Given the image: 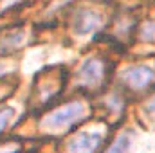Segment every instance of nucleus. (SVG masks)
Wrapping results in <instances>:
<instances>
[{
    "label": "nucleus",
    "instance_id": "obj_1",
    "mask_svg": "<svg viewBox=\"0 0 155 153\" xmlns=\"http://www.w3.org/2000/svg\"><path fill=\"white\" fill-rule=\"evenodd\" d=\"M83 115H85V106L74 101V103L63 105V106L56 108L54 112H51L43 119L41 124L45 128H67V126L74 124L76 121H79Z\"/></svg>",
    "mask_w": 155,
    "mask_h": 153
},
{
    "label": "nucleus",
    "instance_id": "obj_2",
    "mask_svg": "<svg viewBox=\"0 0 155 153\" xmlns=\"http://www.w3.org/2000/svg\"><path fill=\"white\" fill-rule=\"evenodd\" d=\"M105 79V63L99 58H88L78 70V81L83 86L96 88Z\"/></svg>",
    "mask_w": 155,
    "mask_h": 153
},
{
    "label": "nucleus",
    "instance_id": "obj_8",
    "mask_svg": "<svg viewBox=\"0 0 155 153\" xmlns=\"http://www.w3.org/2000/svg\"><path fill=\"white\" fill-rule=\"evenodd\" d=\"M143 38L144 40H155V24H148L146 29L143 31Z\"/></svg>",
    "mask_w": 155,
    "mask_h": 153
},
{
    "label": "nucleus",
    "instance_id": "obj_9",
    "mask_svg": "<svg viewBox=\"0 0 155 153\" xmlns=\"http://www.w3.org/2000/svg\"><path fill=\"white\" fill-rule=\"evenodd\" d=\"M146 110H148L150 114H153V115H155V97L152 99V101H150V103H148V105H146Z\"/></svg>",
    "mask_w": 155,
    "mask_h": 153
},
{
    "label": "nucleus",
    "instance_id": "obj_7",
    "mask_svg": "<svg viewBox=\"0 0 155 153\" xmlns=\"http://www.w3.org/2000/svg\"><path fill=\"white\" fill-rule=\"evenodd\" d=\"M11 115H13V110H11V108H5V110H2V112H0V132L7 126V122H9Z\"/></svg>",
    "mask_w": 155,
    "mask_h": 153
},
{
    "label": "nucleus",
    "instance_id": "obj_4",
    "mask_svg": "<svg viewBox=\"0 0 155 153\" xmlns=\"http://www.w3.org/2000/svg\"><path fill=\"white\" fill-rule=\"evenodd\" d=\"M103 142V137L99 133H78L74 135L69 144L67 153H96Z\"/></svg>",
    "mask_w": 155,
    "mask_h": 153
},
{
    "label": "nucleus",
    "instance_id": "obj_6",
    "mask_svg": "<svg viewBox=\"0 0 155 153\" xmlns=\"http://www.w3.org/2000/svg\"><path fill=\"white\" fill-rule=\"evenodd\" d=\"M130 144H132L130 133H121L105 153H128L130 151Z\"/></svg>",
    "mask_w": 155,
    "mask_h": 153
},
{
    "label": "nucleus",
    "instance_id": "obj_5",
    "mask_svg": "<svg viewBox=\"0 0 155 153\" xmlns=\"http://www.w3.org/2000/svg\"><path fill=\"white\" fill-rule=\"evenodd\" d=\"M99 25H101V16L96 11L83 9V11H79L76 15L74 31H76V34H79V36H85L88 33H94Z\"/></svg>",
    "mask_w": 155,
    "mask_h": 153
},
{
    "label": "nucleus",
    "instance_id": "obj_3",
    "mask_svg": "<svg viewBox=\"0 0 155 153\" xmlns=\"http://www.w3.org/2000/svg\"><path fill=\"white\" fill-rule=\"evenodd\" d=\"M121 77H123V81L130 88L143 90V88H146L155 79V72H153V69L148 67V65H132V67L124 69V72H123Z\"/></svg>",
    "mask_w": 155,
    "mask_h": 153
}]
</instances>
